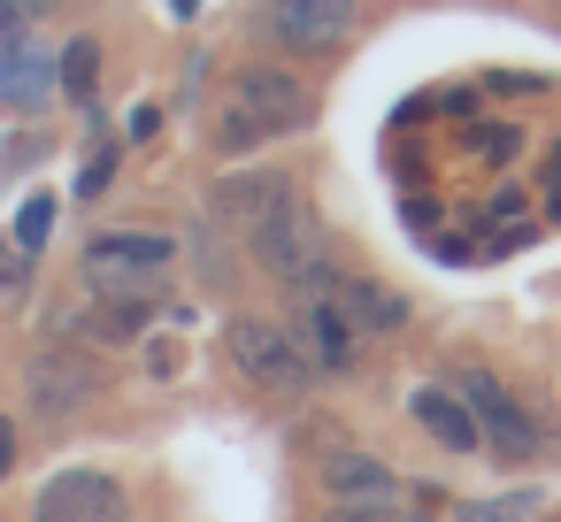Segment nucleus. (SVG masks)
<instances>
[{"instance_id":"nucleus-6","label":"nucleus","mask_w":561,"mask_h":522,"mask_svg":"<svg viewBox=\"0 0 561 522\" xmlns=\"http://www.w3.org/2000/svg\"><path fill=\"white\" fill-rule=\"evenodd\" d=\"M32 522H131V499L108 468H62V476H47Z\"/></svg>"},{"instance_id":"nucleus-18","label":"nucleus","mask_w":561,"mask_h":522,"mask_svg":"<svg viewBox=\"0 0 561 522\" xmlns=\"http://www.w3.org/2000/svg\"><path fill=\"white\" fill-rule=\"evenodd\" d=\"M47 231H55V200L39 193V200H24V216H16V246H24V254H39V246H47Z\"/></svg>"},{"instance_id":"nucleus-13","label":"nucleus","mask_w":561,"mask_h":522,"mask_svg":"<svg viewBox=\"0 0 561 522\" xmlns=\"http://www.w3.org/2000/svg\"><path fill=\"white\" fill-rule=\"evenodd\" d=\"M323 491H331V499H392L400 476H392L377 453H331V461H323Z\"/></svg>"},{"instance_id":"nucleus-10","label":"nucleus","mask_w":561,"mask_h":522,"mask_svg":"<svg viewBox=\"0 0 561 522\" xmlns=\"http://www.w3.org/2000/svg\"><path fill=\"white\" fill-rule=\"evenodd\" d=\"M415 422L446 445V453H469V445H484L477 438V415H469V399L461 392H446V384H423L415 392Z\"/></svg>"},{"instance_id":"nucleus-4","label":"nucleus","mask_w":561,"mask_h":522,"mask_svg":"<svg viewBox=\"0 0 561 522\" xmlns=\"http://www.w3.org/2000/svg\"><path fill=\"white\" fill-rule=\"evenodd\" d=\"M247 254L270 269V277H285V285H300L316 262H323V223H316V208L285 185L277 200H270V216L247 231Z\"/></svg>"},{"instance_id":"nucleus-9","label":"nucleus","mask_w":561,"mask_h":522,"mask_svg":"<svg viewBox=\"0 0 561 522\" xmlns=\"http://www.w3.org/2000/svg\"><path fill=\"white\" fill-rule=\"evenodd\" d=\"M461 399H469V415H477V438H492V453H500V461H530V453H538L530 415H523L492 376H461Z\"/></svg>"},{"instance_id":"nucleus-1","label":"nucleus","mask_w":561,"mask_h":522,"mask_svg":"<svg viewBox=\"0 0 561 522\" xmlns=\"http://www.w3.org/2000/svg\"><path fill=\"white\" fill-rule=\"evenodd\" d=\"M308 116H316V93L293 70H239V85L216 116V154H247L277 131H300Z\"/></svg>"},{"instance_id":"nucleus-21","label":"nucleus","mask_w":561,"mask_h":522,"mask_svg":"<svg viewBox=\"0 0 561 522\" xmlns=\"http://www.w3.org/2000/svg\"><path fill=\"white\" fill-rule=\"evenodd\" d=\"M515 147H523V139H515V131H500V124H484V139H477V154H484V162H507Z\"/></svg>"},{"instance_id":"nucleus-7","label":"nucleus","mask_w":561,"mask_h":522,"mask_svg":"<svg viewBox=\"0 0 561 522\" xmlns=\"http://www.w3.org/2000/svg\"><path fill=\"white\" fill-rule=\"evenodd\" d=\"M24 399H32V415H39V422H70V415L93 399V361H85V353H70V346L32 353V369H24Z\"/></svg>"},{"instance_id":"nucleus-25","label":"nucleus","mask_w":561,"mask_h":522,"mask_svg":"<svg viewBox=\"0 0 561 522\" xmlns=\"http://www.w3.org/2000/svg\"><path fill=\"white\" fill-rule=\"evenodd\" d=\"M24 9H32V16H39V9H47V0H24Z\"/></svg>"},{"instance_id":"nucleus-23","label":"nucleus","mask_w":561,"mask_h":522,"mask_svg":"<svg viewBox=\"0 0 561 522\" xmlns=\"http://www.w3.org/2000/svg\"><path fill=\"white\" fill-rule=\"evenodd\" d=\"M9 461H16V422L0 415V476H9Z\"/></svg>"},{"instance_id":"nucleus-20","label":"nucleus","mask_w":561,"mask_h":522,"mask_svg":"<svg viewBox=\"0 0 561 522\" xmlns=\"http://www.w3.org/2000/svg\"><path fill=\"white\" fill-rule=\"evenodd\" d=\"M24 269H32V254H24L16 239H0V292H9V285H24Z\"/></svg>"},{"instance_id":"nucleus-5","label":"nucleus","mask_w":561,"mask_h":522,"mask_svg":"<svg viewBox=\"0 0 561 522\" xmlns=\"http://www.w3.org/2000/svg\"><path fill=\"white\" fill-rule=\"evenodd\" d=\"M331 269L316 262L293 292H300V315H293V346L308 353V369H323V376H346L354 369V323H346V308L331 300Z\"/></svg>"},{"instance_id":"nucleus-12","label":"nucleus","mask_w":561,"mask_h":522,"mask_svg":"<svg viewBox=\"0 0 561 522\" xmlns=\"http://www.w3.org/2000/svg\"><path fill=\"white\" fill-rule=\"evenodd\" d=\"M331 300L346 308V323H354V330H400V323H408V300H400V292H385V285H369V277H339V285H331Z\"/></svg>"},{"instance_id":"nucleus-22","label":"nucleus","mask_w":561,"mask_h":522,"mask_svg":"<svg viewBox=\"0 0 561 522\" xmlns=\"http://www.w3.org/2000/svg\"><path fill=\"white\" fill-rule=\"evenodd\" d=\"M154 124H162V108H154V101H139V108H131V139H154Z\"/></svg>"},{"instance_id":"nucleus-14","label":"nucleus","mask_w":561,"mask_h":522,"mask_svg":"<svg viewBox=\"0 0 561 522\" xmlns=\"http://www.w3.org/2000/svg\"><path fill=\"white\" fill-rule=\"evenodd\" d=\"M285 193V177H231V185H216V223H231L239 239L270 216V200Z\"/></svg>"},{"instance_id":"nucleus-17","label":"nucleus","mask_w":561,"mask_h":522,"mask_svg":"<svg viewBox=\"0 0 561 522\" xmlns=\"http://www.w3.org/2000/svg\"><path fill=\"white\" fill-rule=\"evenodd\" d=\"M108 177H116V147H108V139H93V154L78 162V200H101V193H108Z\"/></svg>"},{"instance_id":"nucleus-19","label":"nucleus","mask_w":561,"mask_h":522,"mask_svg":"<svg viewBox=\"0 0 561 522\" xmlns=\"http://www.w3.org/2000/svg\"><path fill=\"white\" fill-rule=\"evenodd\" d=\"M323 522H408V514H400V499H339Z\"/></svg>"},{"instance_id":"nucleus-16","label":"nucleus","mask_w":561,"mask_h":522,"mask_svg":"<svg viewBox=\"0 0 561 522\" xmlns=\"http://www.w3.org/2000/svg\"><path fill=\"white\" fill-rule=\"evenodd\" d=\"M55 85H62V93L85 108V101L101 93V47H93V39H70V47L55 55Z\"/></svg>"},{"instance_id":"nucleus-24","label":"nucleus","mask_w":561,"mask_h":522,"mask_svg":"<svg viewBox=\"0 0 561 522\" xmlns=\"http://www.w3.org/2000/svg\"><path fill=\"white\" fill-rule=\"evenodd\" d=\"M170 16H201V0H170Z\"/></svg>"},{"instance_id":"nucleus-2","label":"nucleus","mask_w":561,"mask_h":522,"mask_svg":"<svg viewBox=\"0 0 561 522\" xmlns=\"http://www.w3.org/2000/svg\"><path fill=\"white\" fill-rule=\"evenodd\" d=\"M224 346H231V369L254 384V392H277V399H293V392H308V353L293 346V330L285 323H270V315H231L224 323Z\"/></svg>"},{"instance_id":"nucleus-8","label":"nucleus","mask_w":561,"mask_h":522,"mask_svg":"<svg viewBox=\"0 0 561 522\" xmlns=\"http://www.w3.org/2000/svg\"><path fill=\"white\" fill-rule=\"evenodd\" d=\"M354 9H362V0H270V32L293 55H331L354 32Z\"/></svg>"},{"instance_id":"nucleus-11","label":"nucleus","mask_w":561,"mask_h":522,"mask_svg":"<svg viewBox=\"0 0 561 522\" xmlns=\"http://www.w3.org/2000/svg\"><path fill=\"white\" fill-rule=\"evenodd\" d=\"M47 93H55V62L32 39H9V55H0V108H39Z\"/></svg>"},{"instance_id":"nucleus-15","label":"nucleus","mask_w":561,"mask_h":522,"mask_svg":"<svg viewBox=\"0 0 561 522\" xmlns=\"http://www.w3.org/2000/svg\"><path fill=\"white\" fill-rule=\"evenodd\" d=\"M147 315H154V300H139V292H116V300H93L78 323H85V338H108V346H124V338H139V330H147Z\"/></svg>"},{"instance_id":"nucleus-3","label":"nucleus","mask_w":561,"mask_h":522,"mask_svg":"<svg viewBox=\"0 0 561 522\" xmlns=\"http://www.w3.org/2000/svg\"><path fill=\"white\" fill-rule=\"evenodd\" d=\"M170 254H178V246H170L162 231H101V239L85 246V285H93V300H116V292L154 300Z\"/></svg>"}]
</instances>
